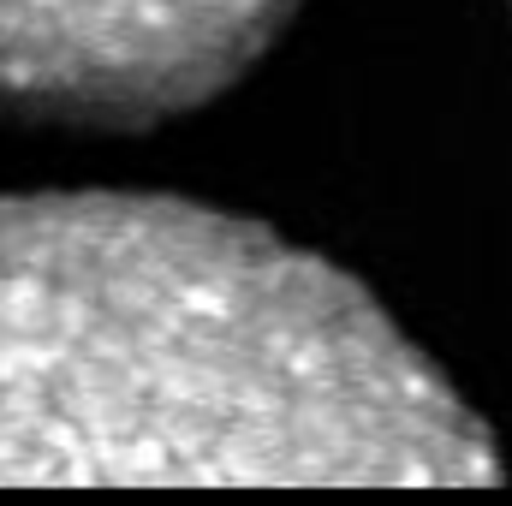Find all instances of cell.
<instances>
[{"label": "cell", "mask_w": 512, "mask_h": 506, "mask_svg": "<svg viewBox=\"0 0 512 506\" xmlns=\"http://www.w3.org/2000/svg\"><path fill=\"white\" fill-rule=\"evenodd\" d=\"M340 268L167 197H0V483H489Z\"/></svg>", "instance_id": "6da1fadb"}, {"label": "cell", "mask_w": 512, "mask_h": 506, "mask_svg": "<svg viewBox=\"0 0 512 506\" xmlns=\"http://www.w3.org/2000/svg\"><path fill=\"white\" fill-rule=\"evenodd\" d=\"M298 0H0V120L143 131L245 78Z\"/></svg>", "instance_id": "7a4b0ae2"}]
</instances>
